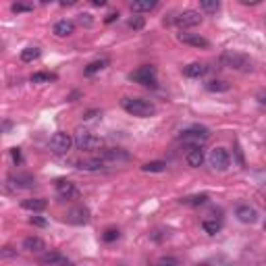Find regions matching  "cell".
<instances>
[{
  "label": "cell",
  "mask_w": 266,
  "mask_h": 266,
  "mask_svg": "<svg viewBox=\"0 0 266 266\" xmlns=\"http://www.w3.org/2000/svg\"><path fill=\"white\" fill-rule=\"evenodd\" d=\"M121 106H123L125 112H129L133 116H152V114H156L154 102L144 100V98H123Z\"/></svg>",
  "instance_id": "6da1fadb"
},
{
  "label": "cell",
  "mask_w": 266,
  "mask_h": 266,
  "mask_svg": "<svg viewBox=\"0 0 266 266\" xmlns=\"http://www.w3.org/2000/svg\"><path fill=\"white\" fill-rule=\"evenodd\" d=\"M221 65L227 66V69H233V71H241V73H249L254 69L249 56L241 54V52H233V50L221 54Z\"/></svg>",
  "instance_id": "7a4b0ae2"
},
{
  "label": "cell",
  "mask_w": 266,
  "mask_h": 266,
  "mask_svg": "<svg viewBox=\"0 0 266 266\" xmlns=\"http://www.w3.org/2000/svg\"><path fill=\"white\" fill-rule=\"evenodd\" d=\"M208 137H210V129L202 127V125H194V127L181 131L179 141L181 144L191 146V148H202V144H206Z\"/></svg>",
  "instance_id": "3957f363"
},
{
  "label": "cell",
  "mask_w": 266,
  "mask_h": 266,
  "mask_svg": "<svg viewBox=\"0 0 266 266\" xmlns=\"http://www.w3.org/2000/svg\"><path fill=\"white\" fill-rule=\"evenodd\" d=\"M75 146H77V150H81V152H94V150H98L100 146H102V141H100V137L94 135L91 131L79 129L77 133H75Z\"/></svg>",
  "instance_id": "277c9868"
},
{
  "label": "cell",
  "mask_w": 266,
  "mask_h": 266,
  "mask_svg": "<svg viewBox=\"0 0 266 266\" xmlns=\"http://www.w3.org/2000/svg\"><path fill=\"white\" fill-rule=\"evenodd\" d=\"M75 144V137H71V133H66V131H56L52 137H50V152H54V154H66L69 150L73 148Z\"/></svg>",
  "instance_id": "5b68a950"
},
{
  "label": "cell",
  "mask_w": 266,
  "mask_h": 266,
  "mask_svg": "<svg viewBox=\"0 0 266 266\" xmlns=\"http://www.w3.org/2000/svg\"><path fill=\"white\" fill-rule=\"evenodd\" d=\"M129 79L135 81V83H141V86L156 88V66H152V65L139 66V69H135L129 75Z\"/></svg>",
  "instance_id": "8992f818"
},
{
  "label": "cell",
  "mask_w": 266,
  "mask_h": 266,
  "mask_svg": "<svg viewBox=\"0 0 266 266\" xmlns=\"http://www.w3.org/2000/svg\"><path fill=\"white\" fill-rule=\"evenodd\" d=\"M208 160H210V166L216 171H227L229 164H231V154L227 152L224 148H214L210 156H208Z\"/></svg>",
  "instance_id": "52a82bcc"
},
{
  "label": "cell",
  "mask_w": 266,
  "mask_h": 266,
  "mask_svg": "<svg viewBox=\"0 0 266 266\" xmlns=\"http://www.w3.org/2000/svg\"><path fill=\"white\" fill-rule=\"evenodd\" d=\"M200 23H202V15H200L198 11H191V8H187V11H183L175 17V25L181 29L196 27V25H200Z\"/></svg>",
  "instance_id": "ba28073f"
},
{
  "label": "cell",
  "mask_w": 266,
  "mask_h": 266,
  "mask_svg": "<svg viewBox=\"0 0 266 266\" xmlns=\"http://www.w3.org/2000/svg\"><path fill=\"white\" fill-rule=\"evenodd\" d=\"M54 189H56V196L61 198V200H75V198H79V189L75 187L73 181L58 179L54 183Z\"/></svg>",
  "instance_id": "9c48e42d"
},
{
  "label": "cell",
  "mask_w": 266,
  "mask_h": 266,
  "mask_svg": "<svg viewBox=\"0 0 266 266\" xmlns=\"http://www.w3.org/2000/svg\"><path fill=\"white\" fill-rule=\"evenodd\" d=\"M65 221L71 222V224H88L89 222V212H88V208L77 206V208H73V210L66 212Z\"/></svg>",
  "instance_id": "30bf717a"
},
{
  "label": "cell",
  "mask_w": 266,
  "mask_h": 266,
  "mask_svg": "<svg viewBox=\"0 0 266 266\" xmlns=\"http://www.w3.org/2000/svg\"><path fill=\"white\" fill-rule=\"evenodd\" d=\"M8 185H11L13 189H29V187L36 185V179H33L31 175L19 173V175H11V177H8Z\"/></svg>",
  "instance_id": "8fae6325"
},
{
  "label": "cell",
  "mask_w": 266,
  "mask_h": 266,
  "mask_svg": "<svg viewBox=\"0 0 266 266\" xmlns=\"http://www.w3.org/2000/svg\"><path fill=\"white\" fill-rule=\"evenodd\" d=\"M100 158L104 160V164H119V162H127L129 154L123 152V150H119V148H111V150H106Z\"/></svg>",
  "instance_id": "7c38bea8"
},
{
  "label": "cell",
  "mask_w": 266,
  "mask_h": 266,
  "mask_svg": "<svg viewBox=\"0 0 266 266\" xmlns=\"http://www.w3.org/2000/svg\"><path fill=\"white\" fill-rule=\"evenodd\" d=\"M179 42L194 48H210V42L202 36H198V33H179Z\"/></svg>",
  "instance_id": "4fadbf2b"
},
{
  "label": "cell",
  "mask_w": 266,
  "mask_h": 266,
  "mask_svg": "<svg viewBox=\"0 0 266 266\" xmlns=\"http://www.w3.org/2000/svg\"><path fill=\"white\" fill-rule=\"evenodd\" d=\"M235 216H237V221H241L244 224H252V222H256V219H258L256 210H254V208L249 206V204H241V206H237Z\"/></svg>",
  "instance_id": "5bb4252c"
},
{
  "label": "cell",
  "mask_w": 266,
  "mask_h": 266,
  "mask_svg": "<svg viewBox=\"0 0 266 266\" xmlns=\"http://www.w3.org/2000/svg\"><path fill=\"white\" fill-rule=\"evenodd\" d=\"M40 264H50V266H71V262L66 260L63 254H58V252H46L44 256H40Z\"/></svg>",
  "instance_id": "9a60e30c"
},
{
  "label": "cell",
  "mask_w": 266,
  "mask_h": 266,
  "mask_svg": "<svg viewBox=\"0 0 266 266\" xmlns=\"http://www.w3.org/2000/svg\"><path fill=\"white\" fill-rule=\"evenodd\" d=\"M208 69H210V66H208L206 63H191L183 69V73H185V77H189V79H200L208 73Z\"/></svg>",
  "instance_id": "2e32d148"
},
{
  "label": "cell",
  "mask_w": 266,
  "mask_h": 266,
  "mask_svg": "<svg viewBox=\"0 0 266 266\" xmlns=\"http://www.w3.org/2000/svg\"><path fill=\"white\" fill-rule=\"evenodd\" d=\"M75 31V23L69 19H61L54 23V36L56 38H69L71 33Z\"/></svg>",
  "instance_id": "e0dca14e"
},
{
  "label": "cell",
  "mask_w": 266,
  "mask_h": 266,
  "mask_svg": "<svg viewBox=\"0 0 266 266\" xmlns=\"http://www.w3.org/2000/svg\"><path fill=\"white\" fill-rule=\"evenodd\" d=\"M46 206H48V202L44 198H27L21 202L23 210H31V212H42V210H46Z\"/></svg>",
  "instance_id": "ac0fdd59"
},
{
  "label": "cell",
  "mask_w": 266,
  "mask_h": 266,
  "mask_svg": "<svg viewBox=\"0 0 266 266\" xmlns=\"http://www.w3.org/2000/svg\"><path fill=\"white\" fill-rule=\"evenodd\" d=\"M23 249H27V252H46V241L40 239V237H25L23 239Z\"/></svg>",
  "instance_id": "d6986e66"
},
{
  "label": "cell",
  "mask_w": 266,
  "mask_h": 266,
  "mask_svg": "<svg viewBox=\"0 0 266 266\" xmlns=\"http://www.w3.org/2000/svg\"><path fill=\"white\" fill-rule=\"evenodd\" d=\"M185 162L191 166V169L202 166V162H204V150L202 148H191L189 152L185 154Z\"/></svg>",
  "instance_id": "ffe728a7"
},
{
  "label": "cell",
  "mask_w": 266,
  "mask_h": 266,
  "mask_svg": "<svg viewBox=\"0 0 266 266\" xmlns=\"http://www.w3.org/2000/svg\"><path fill=\"white\" fill-rule=\"evenodd\" d=\"M104 160L102 158H91V160H81L77 162V169L79 171H100V169H104Z\"/></svg>",
  "instance_id": "44dd1931"
},
{
  "label": "cell",
  "mask_w": 266,
  "mask_h": 266,
  "mask_svg": "<svg viewBox=\"0 0 266 266\" xmlns=\"http://www.w3.org/2000/svg\"><path fill=\"white\" fill-rule=\"evenodd\" d=\"M156 0H144V2H133L131 4V11L133 13H150L156 8Z\"/></svg>",
  "instance_id": "7402d4cb"
},
{
  "label": "cell",
  "mask_w": 266,
  "mask_h": 266,
  "mask_svg": "<svg viewBox=\"0 0 266 266\" xmlns=\"http://www.w3.org/2000/svg\"><path fill=\"white\" fill-rule=\"evenodd\" d=\"M221 227H222V222L216 221V219H204L202 221V229L208 233V235H216V233L221 231Z\"/></svg>",
  "instance_id": "603a6c76"
},
{
  "label": "cell",
  "mask_w": 266,
  "mask_h": 266,
  "mask_svg": "<svg viewBox=\"0 0 266 266\" xmlns=\"http://www.w3.org/2000/svg\"><path fill=\"white\" fill-rule=\"evenodd\" d=\"M208 200H210V198H208L206 194H198V196H187V198H183L181 204H185V206H204Z\"/></svg>",
  "instance_id": "cb8c5ba5"
},
{
  "label": "cell",
  "mask_w": 266,
  "mask_h": 266,
  "mask_svg": "<svg viewBox=\"0 0 266 266\" xmlns=\"http://www.w3.org/2000/svg\"><path fill=\"white\" fill-rule=\"evenodd\" d=\"M40 48H36V46H29V48H25V50H21V61L23 63H33V61H38L40 58Z\"/></svg>",
  "instance_id": "d4e9b609"
},
{
  "label": "cell",
  "mask_w": 266,
  "mask_h": 266,
  "mask_svg": "<svg viewBox=\"0 0 266 266\" xmlns=\"http://www.w3.org/2000/svg\"><path fill=\"white\" fill-rule=\"evenodd\" d=\"M206 89L208 91H229L231 86L227 81H221V79H210V81H206Z\"/></svg>",
  "instance_id": "484cf974"
},
{
  "label": "cell",
  "mask_w": 266,
  "mask_h": 266,
  "mask_svg": "<svg viewBox=\"0 0 266 266\" xmlns=\"http://www.w3.org/2000/svg\"><path fill=\"white\" fill-rule=\"evenodd\" d=\"M50 81H56V75L54 73L40 71V73H33L31 75V83H50Z\"/></svg>",
  "instance_id": "4316f807"
},
{
  "label": "cell",
  "mask_w": 266,
  "mask_h": 266,
  "mask_svg": "<svg viewBox=\"0 0 266 266\" xmlns=\"http://www.w3.org/2000/svg\"><path fill=\"white\" fill-rule=\"evenodd\" d=\"M141 171H144V173H162V171H166V162H162V160L148 162V164L141 166Z\"/></svg>",
  "instance_id": "83f0119b"
},
{
  "label": "cell",
  "mask_w": 266,
  "mask_h": 266,
  "mask_svg": "<svg viewBox=\"0 0 266 266\" xmlns=\"http://www.w3.org/2000/svg\"><path fill=\"white\" fill-rule=\"evenodd\" d=\"M106 65H108V61H94V63H89V65L86 66V75H94V73H98V71H102Z\"/></svg>",
  "instance_id": "f1b7e54d"
},
{
  "label": "cell",
  "mask_w": 266,
  "mask_h": 266,
  "mask_svg": "<svg viewBox=\"0 0 266 266\" xmlns=\"http://www.w3.org/2000/svg\"><path fill=\"white\" fill-rule=\"evenodd\" d=\"M200 6H202L206 13H216L221 8V2H219V0H202Z\"/></svg>",
  "instance_id": "f546056e"
},
{
  "label": "cell",
  "mask_w": 266,
  "mask_h": 266,
  "mask_svg": "<svg viewBox=\"0 0 266 266\" xmlns=\"http://www.w3.org/2000/svg\"><path fill=\"white\" fill-rule=\"evenodd\" d=\"M119 235H121L119 229H106V231L102 233V239L106 241V244H111V241H116V239H119Z\"/></svg>",
  "instance_id": "4dcf8cb0"
},
{
  "label": "cell",
  "mask_w": 266,
  "mask_h": 266,
  "mask_svg": "<svg viewBox=\"0 0 266 266\" xmlns=\"http://www.w3.org/2000/svg\"><path fill=\"white\" fill-rule=\"evenodd\" d=\"M144 17H139V15H135V17H133V19H129V27L131 29H141V27H144Z\"/></svg>",
  "instance_id": "1f68e13d"
},
{
  "label": "cell",
  "mask_w": 266,
  "mask_h": 266,
  "mask_svg": "<svg viewBox=\"0 0 266 266\" xmlns=\"http://www.w3.org/2000/svg\"><path fill=\"white\" fill-rule=\"evenodd\" d=\"M11 8H13L15 13H29V11H33L31 4H21V2H15Z\"/></svg>",
  "instance_id": "d6a6232c"
},
{
  "label": "cell",
  "mask_w": 266,
  "mask_h": 266,
  "mask_svg": "<svg viewBox=\"0 0 266 266\" xmlns=\"http://www.w3.org/2000/svg\"><path fill=\"white\" fill-rule=\"evenodd\" d=\"M158 266H179V262H177V258L166 256V258H160V260H158Z\"/></svg>",
  "instance_id": "836d02e7"
},
{
  "label": "cell",
  "mask_w": 266,
  "mask_h": 266,
  "mask_svg": "<svg viewBox=\"0 0 266 266\" xmlns=\"http://www.w3.org/2000/svg\"><path fill=\"white\" fill-rule=\"evenodd\" d=\"M79 23H81V25H86V27H89V25L94 23V21H91V15L83 13V15H79Z\"/></svg>",
  "instance_id": "e575fe53"
},
{
  "label": "cell",
  "mask_w": 266,
  "mask_h": 266,
  "mask_svg": "<svg viewBox=\"0 0 266 266\" xmlns=\"http://www.w3.org/2000/svg\"><path fill=\"white\" fill-rule=\"evenodd\" d=\"M29 222H31V224H36V227H46V224H48L44 219H40V216H31Z\"/></svg>",
  "instance_id": "d590c367"
},
{
  "label": "cell",
  "mask_w": 266,
  "mask_h": 266,
  "mask_svg": "<svg viewBox=\"0 0 266 266\" xmlns=\"http://www.w3.org/2000/svg\"><path fill=\"white\" fill-rule=\"evenodd\" d=\"M11 156H13V160H15L17 164L21 162V152H19V148H13V150H11Z\"/></svg>",
  "instance_id": "8d00e7d4"
},
{
  "label": "cell",
  "mask_w": 266,
  "mask_h": 266,
  "mask_svg": "<svg viewBox=\"0 0 266 266\" xmlns=\"http://www.w3.org/2000/svg\"><path fill=\"white\" fill-rule=\"evenodd\" d=\"M17 256V252H13L11 247H2V258L6 260V258H15Z\"/></svg>",
  "instance_id": "74e56055"
},
{
  "label": "cell",
  "mask_w": 266,
  "mask_h": 266,
  "mask_svg": "<svg viewBox=\"0 0 266 266\" xmlns=\"http://www.w3.org/2000/svg\"><path fill=\"white\" fill-rule=\"evenodd\" d=\"M98 114H100V111H89V112L83 114V121H91V119H96Z\"/></svg>",
  "instance_id": "f35d334b"
},
{
  "label": "cell",
  "mask_w": 266,
  "mask_h": 266,
  "mask_svg": "<svg viewBox=\"0 0 266 266\" xmlns=\"http://www.w3.org/2000/svg\"><path fill=\"white\" fill-rule=\"evenodd\" d=\"M114 19H119V13H111V15H108L106 19H104V23H112Z\"/></svg>",
  "instance_id": "ab89813d"
},
{
  "label": "cell",
  "mask_w": 266,
  "mask_h": 266,
  "mask_svg": "<svg viewBox=\"0 0 266 266\" xmlns=\"http://www.w3.org/2000/svg\"><path fill=\"white\" fill-rule=\"evenodd\" d=\"M91 4H94V6H104L106 2H104V0H91Z\"/></svg>",
  "instance_id": "60d3db41"
},
{
  "label": "cell",
  "mask_w": 266,
  "mask_h": 266,
  "mask_svg": "<svg viewBox=\"0 0 266 266\" xmlns=\"http://www.w3.org/2000/svg\"><path fill=\"white\" fill-rule=\"evenodd\" d=\"M241 4H258L256 0H241Z\"/></svg>",
  "instance_id": "b9f144b4"
},
{
  "label": "cell",
  "mask_w": 266,
  "mask_h": 266,
  "mask_svg": "<svg viewBox=\"0 0 266 266\" xmlns=\"http://www.w3.org/2000/svg\"><path fill=\"white\" fill-rule=\"evenodd\" d=\"M258 98H260V102H262V104H266V94H260Z\"/></svg>",
  "instance_id": "7bdbcfd3"
},
{
  "label": "cell",
  "mask_w": 266,
  "mask_h": 266,
  "mask_svg": "<svg viewBox=\"0 0 266 266\" xmlns=\"http://www.w3.org/2000/svg\"><path fill=\"white\" fill-rule=\"evenodd\" d=\"M198 266H210V264H206V262H202V264H198Z\"/></svg>",
  "instance_id": "ee69618b"
},
{
  "label": "cell",
  "mask_w": 266,
  "mask_h": 266,
  "mask_svg": "<svg viewBox=\"0 0 266 266\" xmlns=\"http://www.w3.org/2000/svg\"><path fill=\"white\" fill-rule=\"evenodd\" d=\"M264 229H266V222H264Z\"/></svg>",
  "instance_id": "f6af8a7d"
}]
</instances>
